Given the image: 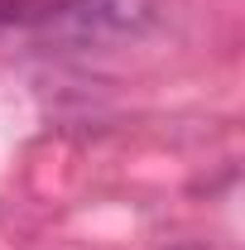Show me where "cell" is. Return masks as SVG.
Segmentation results:
<instances>
[{
	"mask_svg": "<svg viewBox=\"0 0 245 250\" xmlns=\"http://www.w3.org/2000/svg\"><path fill=\"white\" fill-rule=\"evenodd\" d=\"M173 250H207V246H173Z\"/></svg>",
	"mask_w": 245,
	"mask_h": 250,
	"instance_id": "1",
	"label": "cell"
}]
</instances>
